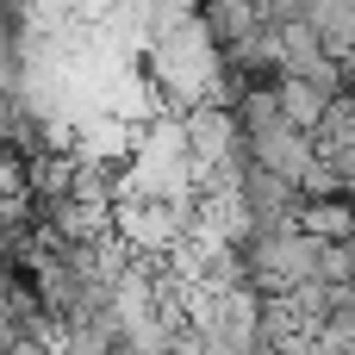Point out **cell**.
I'll use <instances>...</instances> for the list:
<instances>
[{
	"mask_svg": "<svg viewBox=\"0 0 355 355\" xmlns=\"http://www.w3.org/2000/svg\"><path fill=\"white\" fill-rule=\"evenodd\" d=\"M331 355H355V337H349V343H343V349H331Z\"/></svg>",
	"mask_w": 355,
	"mask_h": 355,
	"instance_id": "3",
	"label": "cell"
},
{
	"mask_svg": "<svg viewBox=\"0 0 355 355\" xmlns=\"http://www.w3.org/2000/svg\"><path fill=\"white\" fill-rule=\"evenodd\" d=\"M275 100H281V112H287V125L293 131H318V119H324V106H331V94L318 87V81H306V75H275Z\"/></svg>",
	"mask_w": 355,
	"mask_h": 355,
	"instance_id": "2",
	"label": "cell"
},
{
	"mask_svg": "<svg viewBox=\"0 0 355 355\" xmlns=\"http://www.w3.org/2000/svg\"><path fill=\"white\" fill-rule=\"evenodd\" d=\"M293 225L312 231L318 243H331V237H355V200H349V193H312V200H300Z\"/></svg>",
	"mask_w": 355,
	"mask_h": 355,
	"instance_id": "1",
	"label": "cell"
}]
</instances>
